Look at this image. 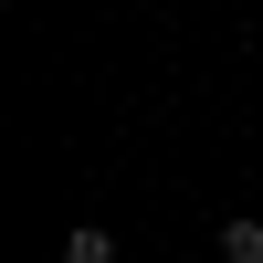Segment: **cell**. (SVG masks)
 Here are the masks:
<instances>
[{
  "instance_id": "6da1fadb",
  "label": "cell",
  "mask_w": 263,
  "mask_h": 263,
  "mask_svg": "<svg viewBox=\"0 0 263 263\" xmlns=\"http://www.w3.org/2000/svg\"><path fill=\"white\" fill-rule=\"evenodd\" d=\"M63 263H116V232H95V221L63 232Z\"/></svg>"
},
{
  "instance_id": "7a4b0ae2",
  "label": "cell",
  "mask_w": 263,
  "mask_h": 263,
  "mask_svg": "<svg viewBox=\"0 0 263 263\" xmlns=\"http://www.w3.org/2000/svg\"><path fill=\"white\" fill-rule=\"evenodd\" d=\"M221 263H263V221H221Z\"/></svg>"
}]
</instances>
